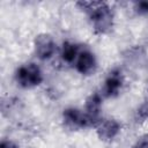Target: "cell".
Segmentation results:
<instances>
[{
  "label": "cell",
  "mask_w": 148,
  "mask_h": 148,
  "mask_svg": "<svg viewBox=\"0 0 148 148\" xmlns=\"http://www.w3.org/2000/svg\"><path fill=\"white\" fill-rule=\"evenodd\" d=\"M80 9L87 16V20L95 35H108L114 27L116 14L109 2L102 1H83L77 2Z\"/></svg>",
  "instance_id": "obj_1"
},
{
  "label": "cell",
  "mask_w": 148,
  "mask_h": 148,
  "mask_svg": "<svg viewBox=\"0 0 148 148\" xmlns=\"http://www.w3.org/2000/svg\"><path fill=\"white\" fill-rule=\"evenodd\" d=\"M13 77L16 86L22 89L37 88L45 80L43 68L35 61H27L18 65L14 71Z\"/></svg>",
  "instance_id": "obj_2"
},
{
  "label": "cell",
  "mask_w": 148,
  "mask_h": 148,
  "mask_svg": "<svg viewBox=\"0 0 148 148\" xmlns=\"http://www.w3.org/2000/svg\"><path fill=\"white\" fill-rule=\"evenodd\" d=\"M61 124L69 131L94 128L95 123L81 106H67L61 112Z\"/></svg>",
  "instance_id": "obj_3"
},
{
  "label": "cell",
  "mask_w": 148,
  "mask_h": 148,
  "mask_svg": "<svg viewBox=\"0 0 148 148\" xmlns=\"http://www.w3.org/2000/svg\"><path fill=\"white\" fill-rule=\"evenodd\" d=\"M59 45L54 37L50 34L42 32L38 34L34 38L32 49L35 57L43 62H47L56 57H58L59 53Z\"/></svg>",
  "instance_id": "obj_4"
},
{
  "label": "cell",
  "mask_w": 148,
  "mask_h": 148,
  "mask_svg": "<svg viewBox=\"0 0 148 148\" xmlns=\"http://www.w3.org/2000/svg\"><path fill=\"white\" fill-rule=\"evenodd\" d=\"M71 68L82 76H91L98 69L97 56L91 50V47L82 44Z\"/></svg>",
  "instance_id": "obj_5"
},
{
  "label": "cell",
  "mask_w": 148,
  "mask_h": 148,
  "mask_svg": "<svg viewBox=\"0 0 148 148\" xmlns=\"http://www.w3.org/2000/svg\"><path fill=\"white\" fill-rule=\"evenodd\" d=\"M125 74L124 72L116 67L108 72V74L104 76L101 89L98 90L104 99L106 98H114L117 97L124 89L125 86Z\"/></svg>",
  "instance_id": "obj_6"
},
{
  "label": "cell",
  "mask_w": 148,
  "mask_h": 148,
  "mask_svg": "<svg viewBox=\"0 0 148 148\" xmlns=\"http://www.w3.org/2000/svg\"><path fill=\"white\" fill-rule=\"evenodd\" d=\"M99 140L111 142L116 140L121 132V124L113 118H102L94 128Z\"/></svg>",
  "instance_id": "obj_7"
},
{
  "label": "cell",
  "mask_w": 148,
  "mask_h": 148,
  "mask_svg": "<svg viewBox=\"0 0 148 148\" xmlns=\"http://www.w3.org/2000/svg\"><path fill=\"white\" fill-rule=\"evenodd\" d=\"M81 45H82V43L74 42L71 39L64 40L59 45V53H58V57L61 60V62L68 67H72V65L81 49Z\"/></svg>",
  "instance_id": "obj_8"
},
{
  "label": "cell",
  "mask_w": 148,
  "mask_h": 148,
  "mask_svg": "<svg viewBox=\"0 0 148 148\" xmlns=\"http://www.w3.org/2000/svg\"><path fill=\"white\" fill-rule=\"evenodd\" d=\"M133 12L139 16H148V1H136L133 3Z\"/></svg>",
  "instance_id": "obj_9"
},
{
  "label": "cell",
  "mask_w": 148,
  "mask_h": 148,
  "mask_svg": "<svg viewBox=\"0 0 148 148\" xmlns=\"http://www.w3.org/2000/svg\"><path fill=\"white\" fill-rule=\"evenodd\" d=\"M0 148H21L20 143L13 139L3 138L0 142Z\"/></svg>",
  "instance_id": "obj_10"
}]
</instances>
